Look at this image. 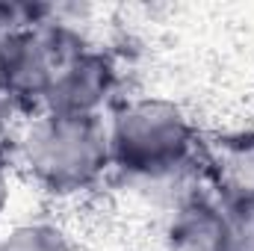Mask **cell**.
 Instances as JSON below:
<instances>
[{"mask_svg": "<svg viewBox=\"0 0 254 251\" xmlns=\"http://www.w3.org/2000/svg\"><path fill=\"white\" fill-rule=\"evenodd\" d=\"M113 181L154 198L163 213L204 189V136L190 110L163 95L119 101L107 116Z\"/></svg>", "mask_w": 254, "mask_h": 251, "instance_id": "1", "label": "cell"}, {"mask_svg": "<svg viewBox=\"0 0 254 251\" xmlns=\"http://www.w3.org/2000/svg\"><path fill=\"white\" fill-rule=\"evenodd\" d=\"M15 166L51 201L92 195L113 178L107 119L51 110L24 119L15 139Z\"/></svg>", "mask_w": 254, "mask_h": 251, "instance_id": "2", "label": "cell"}, {"mask_svg": "<svg viewBox=\"0 0 254 251\" xmlns=\"http://www.w3.org/2000/svg\"><path fill=\"white\" fill-rule=\"evenodd\" d=\"M68 6H45V15L0 39V98L21 116L45 113L48 95L68 60L92 48L83 18Z\"/></svg>", "mask_w": 254, "mask_h": 251, "instance_id": "3", "label": "cell"}, {"mask_svg": "<svg viewBox=\"0 0 254 251\" xmlns=\"http://www.w3.org/2000/svg\"><path fill=\"white\" fill-rule=\"evenodd\" d=\"M125 86V71L116 54L92 45L74 60H68L48 95L51 113H65V116H101L107 119L119 101Z\"/></svg>", "mask_w": 254, "mask_h": 251, "instance_id": "4", "label": "cell"}, {"mask_svg": "<svg viewBox=\"0 0 254 251\" xmlns=\"http://www.w3.org/2000/svg\"><path fill=\"white\" fill-rule=\"evenodd\" d=\"M204 189L228 210L254 207V127H234L204 142Z\"/></svg>", "mask_w": 254, "mask_h": 251, "instance_id": "5", "label": "cell"}, {"mask_svg": "<svg viewBox=\"0 0 254 251\" xmlns=\"http://www.w3.org/2000/svg\"><path fill=\"white\" fill-rule=\"evenodd\" d=\"M228 210L207 192L198 189L163 213V251H222Z\"/></svg>", "mask_w": 254, "mask_h": 251, "instance_id": "6", "label": "cell"}, {"mask_svg": "<svg viewBox=\"0 0 254 251\" xmlns=\"http://www.w3.org/2000/svg\"><path fill=\"white\" fill-rule=\"evenodd\" d=\"M0 251H80L74 234L60 219L33 216L0 231Z\"/></svg>", "mask_w": 254, "mask_h": 251, "instance_id": "7", "label": "cell"}, {"mask_svg": "<svg viewBox=\"0 0 254 251\" xmlns=\"http://www.w3.org/2000/svg\"><path fill=\"white\" fill-rule=\"evenodd\" d=\"M222 251H254V207L252 210H228Z\"/></svg>", "mask_w": 254, "mask_h": 251, "instance_id": "8", "label": "cell"}, {"mask_svg": "<svg viewBox=\"0 0 254 251\" xmlns=\"http://www.w3.org/2000/svg\"><path fill=\"white\" fill-rule=\"evenodd\" d=\"M21 122L24 119L0 98V160H6L12 166H15V139H18Z\"/></svg>", "mask_w": 254, "mask_h": 251, "instance_id": "9", "label": "cell"}, {"mask_svg": "<svg viewBox=\"0 0 254 251\" xmlns=\"http://www.w3.org/2000/svg\"><path fill=\"white\" fill-rule=\"evenodd\" d=\"M12 198H15V184H12V163L0 160V222L9 216Z\"/></svg>", "mask_w": 254, "mask_h": 251, "instance_id": "10", "label": "cell"}]
</instances>
